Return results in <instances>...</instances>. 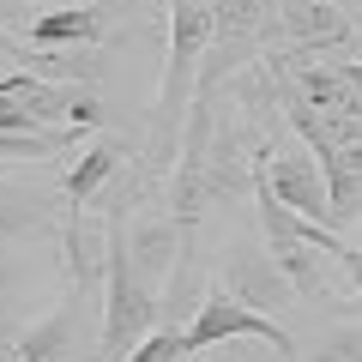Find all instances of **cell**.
Returning <instances> with one entry per match:
<instances>
[{
    "instance_id": "ba28073f",
    "label": "cell",
    "mask_w": 362,
    "mask_h": 362,
    "mask_svg": "<svg viewBox=\"0 0 362 362\" xmlns=\"http://www.w3.org/2000/svg\"><path fill=\"white\" fill-rule=\"evenodd\" d=\"M54 211L66 218L61 187H42V181H6V175H0V254L18 247V242H37V235L49 230Z\"/></svg>"
},
{
    "instance_id": "52a82bcc",
    "label": "cell",
    "mask_w": 362,
    "mask_h": 362,
    "mask_svg": "<svg viewBox=\"0 0 362 362\" xmlns=\"http://www.w3.org/2000/svg\"><path fill=\"white\" fill-rule=\"evenodd\" d=\"M259 181L278 194V206H290L296 218L332 230V187H326V169L314 157H266L259 163Z\"/></svg>"
},
{
    "instance_id": "8fae6325",
    "label": "cell",
    "mask_w": 362,
    "mask_h": 362,
    "mask_svg": "<svg viewBox=\"0 0 362 362\" xmlns=\"http://www.w3.org/2000/svg\"><path fill=\"white\" fill-rule=\"evenodd\" d=\"M308 362H362V320H332L326 332H314Z\"/></svg>"
},
{
    "instance_id": "4fadbf2b",
    "label": "cell",
    "mask_w": 362,
    "mask_h": 362,
    "mask_svg": "<svg viewBox=\"0 0 362 362\" xmlns=\"http://www.w3.org/2000/svg\"><path fill=\"white\" fill-rule=\"evenodd\" d=\"M338 266L350 272V284H356V302H362V247H350V242H344V247H338Z\"/></svg>"
},
{
    "instance_id": "277c9868",
    "label": "cell",
    "mask_w": 362,
    "mask_h": 362,
    "mask_svg": "<svg viewBox=\"0 0 362 362\" xmlns=\"http://www.w3.org/2000/svg\"><path fill=\"white\" fill-rule=\"evenodd\" d=\"M218 284L230 290V296H242L247 308H259V314H272V308H290V278L278 266H272V254H266V242H235L230 247V259L218 266Z\"/></svg>"
},
{
    "instance_id": "8992f818",
    "label": "cell",
    "mask_w": 362,
    "mask_h": 362,
    "mask_svg": "<svg viewBox=\"0 0 362 362\" xmlns=\"http://www.w3.org/2000/svg\"><path fill=\"white\" fill-rule=\"evenodd\" d=\"M85 314H90V284H73L42 320H30L25 332L13 338V350L25 362H66V356H78V326H85Z\"/></svg>"
},
{
    "instance_id": "7c38bea8",
    "label": "cell",
    "mask_w": 362,
    "mask_h": 362,
    "mask_svg": "<svg viewBox=\"0 0 362 362\" xmlns=\"http://www.w3.org/2000/svg\"><path fill=\"white\" fill-rule=\"evenodd\" d=\"M127 362H187V326H169V320H163Z\"/></svg>"
},
{
    "instance_id": "2e32d148",
    "label": "cell",
    "mask_w": 362,
    "mask_h": 362,
    "mask_svg": "<svg viewBox=\"0 0 362 362\" xmlns=\"http://www.w3.org/2000/svg\"><path fill=\"white\" fill-rule=\"evenodd\" d=\"M0 175H13V163H0Z\"/></svg>"
},
{
    "instance_id": "7a4b0ae2",
    "label": "cell",
    "mask_w": 362,
    "mask_h": 362,
    "mask_svg": "<svg viewBox=\"0 0 362 362\" xmlns=\"http://www.w3.org/2000/svg\"><path fill=\"white\" fill-rule=\"evenodd\" d=\"M133 206H139V194H121V199H109V218H103V320H97V362H127L163 326L157 320V290H145L139 272H133V247H127Z\"/></svg>"
},
{
    "instance_id": "30bf717a",
    "label": "cell",
    "mask_w": 362,
    "mask_h": 362,
    "mask_svg": "<svg viewBox=\"0 0 362 362\" xmlns=\"http://www.w3.org/2000/svg\"><path fill=\"white\" fill-rule=\"evenodd\" d=\"M109 30V13L103 6H54V13H37V25H30V42H37V54H66V49H97Z\"/></svg>"
},
{
    "instance_id": "9c48e42d",
    "label": "cell",
    "mask_w": 362,
    "mask_h": 362,
    "mask_svg": "<svg viewBox=\"0 0 362 362\" xmlns=\"http://www.w3.org/2000/svg\"><path fill=\"white\" fill-rule=\"evenodd\" d=\"M127 247H133L139 284L145 290H169V278H175V266H181V230H175V218H169V211H157V218H133Z\"/></svg>"
},
{
    "instance_id": "5bb4252c",
    "label": "cell",
    "mask_w": 362,
    "mask_h": 362,
    "mask_svg": "<svg viewBox=\"0 0 362 362\" xmlns=\"http://www.w3.org/2000/svg\"><path fill=\"white\" fill-rule=\"evenodd\" d=\"M338 6H344V18H350V25H362V0H338Z\"/></svg>"
},
{
    "instance_id": "5b68a950",
    "label": "cell",
    "mask_w": 362,
    "mask_h": 362,
    "mask_svg": "<svg viewBox=\"0 0 362 362\" xmlns=\"http://www.w3.org/2000/svg\"><path fill=\"white\" fill-rule=\"evenodd\" d=\"M350 37H356V25L338 13V0H284V13H278V49L302 54L308 66L320 49H338Z\"/></svg>"
},
{
    "instance_id": "6da1fadb",
    "label": "cell",
    "mask_w": 362,
    "mask_h": 362,
    "mask_svg": "<svg viewBox=\"0 0 362 362\" xmlns=\"http://www.w3.org/2000/svg\"><path fill=\"white\" fill-rule=\"evenodd\" d=\"M211 0H169V61L157 78V121H151V151H145V175H139V199L157 194L169 206V175L181 157V133H187V109L199 97V73L211 54Z\"/></svg>"
},
{
    "instance_id": "3957f363",
    "label": "cell",
    "mask_w": 362,
    "mask_h": 362,
    "mask_svg": "<svg viewBox=\"0 0 362 362\" xmlns=\"http://www.w3.org/2000/svg\"><path fill=\"white\" fill-rule=\"evenodd\" d=\"M235 338H259V344L278 350V362H302L296 338H290L284 326L272 320V314L247 308V302H242V296H230L223 284H206V302H199V314L187 320V356L223 350V344H235Z\"/></svg>"
},
{
    "instance_id": "9a60e30c",
    "label": "cell",
    "mask_w": 362,
    "mask_h": 362,
    "mask_svg": "<svg viewBox=\"0 0 362 362\" xmlns=\"http://www.w3.org/2000/svg\"><path fill=\"white\" fill-rule=\"evenodd\" d=\"M0 362H25V356H18V350H13V344H0Z\"/></svg>"
}]
</instances>
